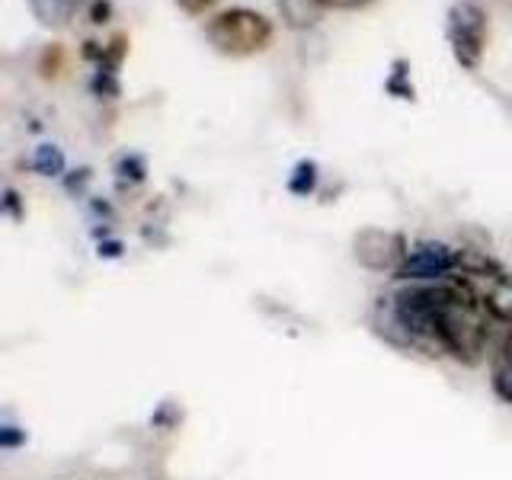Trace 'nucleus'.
Listing matches in <instances>:
<instances>
[{
	"label": "nucleus",
	"mask_w": 512,
	"mask_h": 480,
	"mask_svg": "<svg viewBox=\"0 0 512 480\" xmlns=\"http://www.w3.org/2000/svg\"><path fill=\"white\" fill-rule=\"evenodd\" d=\"M180 420H183V410L180 407H176V404H160L154 413H151V426L154 429H176V426H180Z\"/></svg>",
	"instance_id": "ddd939ff"
},
{
	"label": "nucleus",
	"mask_w": 512,
	"mask_h": 480,
	"mask_svg": "<svg viewBox=\"0 0 512 480\" xmlns=\"http://www.w3.org/2000/svg\"><path fill=\"white\" fill-rule=\"evenodd\" d=\"M384 93L394 96V100H410V103L416 100V90L410 84V61L397 58L391 64V74H388V80H384Z\"/></svg>",
	"instance_id": "9d476101"
},
{
	"label": "nucleus",
	"mask_w": 512,
	"mask_h": 480,
	"mask_svg": "<svg viewBox=\"0 0 512 480\" xmlns=\"http://www.w3.org/2000/svg\"><path fill=\"white\" fill-rule=\"evenodd\" d=\"M205 36L212 42L215 52L244 58L253 52H263L272 39V23L263 13L247 10V7H231L218 16H212L205 26Z\"/></svg>",
	"instance_id": "f257e3e1"
},
{
	"label": "nucleus",
	"mask_w": 512,
	"mask_h": 480,
	"mask_svg": "<svg viewBox=\"0 0 512 480\" xmlns=\"http://www.w3.org/2000/svg\"><path fill=\"white\" fill-rule=\"evenodd\" d=\"M4 215L13 218V221H23L26 218V208H23V196L16 192L13 186L4 189Z\"/></svg>",
	"instance_id": "f3484780"
},
{
	"label": "nucleus",
	"mask_w": 512,
	"mask_h": 480,
	"mask_svg": "<svg viewBox=\"0 0 512 480\" xmlns=\"http://www.w3.org/2000/svg\"><path fill=\"white\" fill-rule=\"evenodd\" d=\"M77 7L80 0H29V10L42 26H68Z\"/></svg>",
	"instance_id": "0eeeda50"
},
{
	"label": "nucleus",
	"mask_w": 512,
	"mask_h": 480,
	"mask_svg": "<svg viewBox=\"0 0 512 480\" xmlns=\"http://www.w3.org/2000/svg\"><path fill=\"white\" fill-rule=\"evenodd\" d=\"M368 4H372V0H324V7H333V10H362Z\"/></svg>",
	"instance_id": "6ab92c4d"
},
{
	"label": "nucleus",
	"mask_w": 512,
	"mask_h": 480,
	"mask_svg": "<svg viewBox=\"0 0 512 480\" xmlns=\"http://www.w3.org/2000/svg\"><path fill=\"white\" fill-rule=\"evenodd\" d=\"M29 167L39 176H64V170H68V157H64V151L55 141H42L39 148L32 151Z\"/></svg>",
	"instance_id": "6e6552de"
},
{
	"label": "nucleus",
	"mask_w": 512,
	"mask_h": 480,
	"mask_svg": "<svg viewBox=\"0 0 512 480\" xmlns=\"http://www.w3.org/2000/svg\"><path fill=\"white\" fill-rule=\"evenodd\" d=\"M109 13H112V4H109V0H93V7H90V20H93V23H106V20H109Z\"/></svg>",
	"instance_id": "a211bd4d"
},
{
	"label": "nucleus",
	"mask_w": 512,
	"mask_h": 480,
	"mask_svg": "<svg viewBox=\"0 0 512 480\" xmlns=\"http://www.w3.org/2000/svg\"><path fill=\"white\" fill-rule=\"evenodd\" d=\"M458 247L442 240H416L394 282H448L458 276Z\"/></svg>",
	"instance_id": "20e7f679"
},
{
	"label": "nucleus",
	"mask_w": 512,
	"mask_h": 480,
	"mask_svg": "<svg viewBox=\"0 0 512 480\" xmlns=\"http://www.w3.org/2000/svg\"><path fill=\"white\" fill-rule=\"evenodd\" d=\"M448 42H452V55L461 68L474 71L487 42V13L474 0H458L448 10Z\"/></svg>",
	"instance_id": "7ed1b4c3"
},
{
	"label": "nucleus",
	"mask_w": 512,
	"mask_h": 480,
	"mask_svg": "<svg viewBox=\"0 0 512 480\" xmlns=\"http://www.w3.org/2000/svg\"><path fill=\"white\" fill-rule=\"evenodd\" d=\"M90 90L100 96V100H119L122 96V84H119V71H103L96 68L93 80H90Z\"/></svg>",
	"instance_id": "f8f14e48"
},
{
	"label": "nucleus",
	"mask_w": 512,
	"mask_h": 480,
	"mask_svg": "<svg viewBox=\"0 0 512 480\" xmlns=\"http://www.w3.org/2000/svg\"><path fill=\"white\" fill-rule=\"evenodd\" d=\"M96 256H100V260H122L125 244L119 237H103V240H96Z\"/></svg>",
	"instance_id": "dca6fc26"
},
{
	"label": "nucleus",
	"mask_w": 512,
	"mask_h": 480,
	"mask_svg": "<svg viewBox=\"0 0 512 480\" xmlns=\"http://www.w3.org/2000/svg\"><path fill=\"white\" fill-rule=\"evenodd\" d=\"M317 183H320V167H317V160H298L295 170L288 173V183L285 189L292 192V196H301V199H308L317 192Z\"/></svg>",
	"instance_id": "1a4fd4ad"
},
{
	"label": "nucleus",
	"mask_w": 512,
	"mask_h": 480,
	"mask_svg": "<svg viewBox=\"0 0 512 480\" xmlns=\"http://www.w3.org/2000/svg\"><path fill=\"white\" fill-rule=\"evenodd\" d=\"M487 378H490V391L506 407H512V327H503L496 333L487 359Z\"/></svg>",
	"instance_id": "39448f33"
},
{
	"label": "nucleus",
	"mask_w": 512,
	"mask_h": 480,
	"mask_svg": "<svg viewBox=\"0 0 512 480\" xmlns=\"http://www.w3.org/2000/svg\"><path fill=\"white\" fill-rule=\"evenodd\" d=\"M410 253L407 237L400 231H388V228H362L356 237H352V256L356 263L375 276H397L400 266H404Z\"/></svg>",
	"instance_id": "f03ea898"
},
{
	"label": "nucleus",
	"mask_w": 512,
	"mask_h": 480,
	"mask_svg": "<svg viewBox=\"0 0 512 480\" xmlns=\"http://www.w3.org/2000/svg\"><path fill=\"white\" fill-rule=\"evenodd\" d=\"M116 180L119 186H141L148 180V160L141 154H122L116 160Z\"/></svg>",
	"instance_id": "9b49d317"
},
{
	"label": "nucleus",
	"mask_w": 512,
	"mask_h": 480,
	"mask_svg": "<svg viewBox=\"0 0 512 480\" xmlns=\"http://www.w3.org/2000/svg\"><path fill=\"white\" fill-rule=\"evenodd\" d=\"M176 4H180L186 13H205L208 7L215 4V0H176Z\"/></svg>",
	"instance_id": "aec40b11"
},
{
	"label": "nucleus",
	"mask_w": 512,
	"mask_h": 480,
	"mask_svg": "<svg viewBox=\"0 0 512 480\" xmlns=\"http://www.w3.org/2000/svg\"><path fill=\"white\" fill-rule=\"evenodd\" d=\"M279 13L285 26L292 29H311L324 16V0H279Z\"/></svg>",
	"instance_id": "423d86ee"
},
{
	"label": "nucleus",
	"mask_w": 512,
	"mask_h": 480,
	"mask_svg": "<svg viewBox=\"0 0 512 480\" xmlns=\"http://www.w3.org/2000/svg\"><path fill=\"white\" fill-rule=\"evenodd\" d=\"M90 180H93L90 167L71 170V173H64V189H68L71 196H84V192H87V183H90Z\"/></svg>",
	"instance_id": "2eb2a0df"
},
{
	"label": "nucleus",
	"mask_w": 512,
	"mask_h": 480,
	"mask_svg": "<svg viewBox=\"0 0 512 480\" xmlns=\"http://www.w3.org/2000/svg\"><path fill=\"white\" fill-rule=\"evenodd\" d=\"M26 429L23 426H16L13 420H4V426H0V448L4 452H16V448H23L26 445Z\"/></svg>",
	"instance_id": "4468645a"
}]
</instances>
